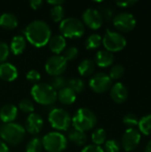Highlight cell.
I'll return each mask as SVG.
<instances>
[{
    "label": "cell",
    "mask_w": 151,
    "mask_h": 152,
    "mask_svg": "<svg viewBox=\"0 0 151 152\" xmlns=\"http://www.w3.org/2000/svg\"><path fill=\"white\" fill-rule=\"evenodd\" d=\"M49 47L55 55H60L66 47V38L61 35H55L49 40Z\"/></svg>",
    "instance_id": "cell-19"
},
{
    "label": "cell",
    "mask_w": 151,
    "mask_h": 152,
    "mask_svg": "<svg viewBox=\"0 0 151 152\" xmlns=\"http://www.w3.org/2000/svg\"><path fill=\"white\" fill-rule=\"evenodd\" d=\"M142 139L141 133L135 128H128L122 136V147L127 152L134 151L140 144Z\"/></svg>",
    "instance_id": "cell-12"
},
{
    "label": "cell",
    "mask_w": 151,
    "mask_h": 152,
    "mask_svg": "<svg viewBox=\"0 0 151 152\" xmlns=\"http://www.w3.org/2000/svg\"><path fill=\"white\" fill-rule=\"evenodd\" d=\"M77 70L82 77H89L95 70V62L93 60L85 59L81 61L77 68Z\"/></svg>",
    "instance_id": "cell-23"
},
{
    "label": "cell",
    "mask_w": 151,
    "mask_h": 152,
    "mask_svg": "<svg viewBox=\"0 0 151 152\" xmlns=\"http://www.w3.org/2000/svg\"><path fill=\"white\" fill-rule=\"evenodd\" d=\"M32 98L41 105H52L57 101V91L50 84L39 83L31 88Z\"/></svg>",
    "instance_id": "cell-2"
},
{
    "label": "cell",
    "mask_w": 151,
    "mask_h": 152,
    "mask_svg": "<svg viewBox=\"0 0 151 152\" xmlns=\"http://www.w3.org/2000/svg\"><path fill=\"white\" fill-rule=\"evenodd\" d=\"M110 97L116 103H124L128 98L126 86L121 82L116 83L110 88Z\"/></svg>",
    "instance_id": "cell-15"
},
{
    "label": "cell",
    "mask_w": 151,
    "mask_h": 152,
    "mask_svg": "<svg viewBox=\"0 0 151 152\" xmlns=\"http://www.w3.org/2000/svg\"><path fill=\"white\" fill-rule=\"evenodd\" d=\"M136 19L130 12H120L113 19L114 27L121 32H130L136 27Z\"/></svg>",
    "instance_id": "cell-10"
},
{
    "label": "cell",
    "mask_w": 151,
    "mask_h": 152,
    "mask_svg": "<svg viewBox=\"0 0 151 152\" xmlns=\"http://www.w3.org/2000/svg\"><path fill=\"white\" fill-rule=\"evenodd\" d=\"M26 134L25 128L17 123H4L0 126V137L11 145L20 144Z\"/></svg>",
    "instance_id": "cell-3"
},
{
    "label": "cell",
    "mask_w": 151,
    "mask_h": 152,
    "mask_svg": "<svg viewBox=\"0 0 151 152\" xmlns=\"http://www.w3.org/2000/svg\"><path fill=\"white\" fill-rule=\"evenodd\" d=\"M53 89H55L56 91L57 90H61L62 88L66 87L68 86V80L64 77H61V76H58V77H53L51 84H50Z\"/></svg>",
    "instance_id": "cell-33"
},
{
    "label": "cell",
    "mask_w": 151,
    "mask_h": 152,
    "mask_svg": "<svg viewBox=\"0 0 151 152\" xmlns=\"http://www.w3.org/2000/svg\"><path fill=\"white\" fill-rule=\"evenodd\" d=\"M125 74V69L122 65L120 64H116V65H113L109 70V77L113 80H117V79H119L121 78Z\"/></svg>",
    "instance_id": "cell-31"
},
{
    "label": "cell",
    "mask_w": 151,
    "mask_h": 152,
    "mask_svg": "<svg viewBox=\"0 0 151 152\" xmlns=\"http://www.w3.org/2000/svg\"><path fill=\"white\" fill-rule=\"evenodd\" d=\"M77 55H78V49L75 46H70L65 50L62 56L67 61H69L75 60L77 57Z\"/></svg>",
    "instance_id": "cell-36"
},
{
    "label": "cell",
    "mask_w": 151,
    "mask_h": 152,
    "mask_svg": "<svg viewBox=\"0 0 151 152\" xmlns=\"http://www.w3.org/2000/svg\"><path fill=\"white\" fill-rule=\"evenodd\" d=\"M19 109L25 113L31 114V113H33L35 108H34V104L32 103L31 101H29L28 99H23L19 103Z\"/></svg>",
    "instance_id": "cell-34"
},
{
    "label": "cell",
    "mask_w": 151,
    "mask_h": 152,
    "mask_svg": "<svg viewBox=\"0 0 151 152\" xmlns=\"http://www.w3.org/2000/svg\"><path fill=\"white\" fill-rule=\"evenodd\" d=\"M24 36L33 46L40 48L46 45L52 36L50 26L44 20H36L31 21L24 29Z\"/></svg>",
    "instance_id": "cell-1"
},
{
    "label": "cell",
    "mask_w": 151,
    "mask_h": 152,
    "mask_svg": "<svg viewBox=\"0 0 151 152\" xmlns=\"http://www.w3.org/2000/svg\"><path fill=\"white\" fill-rule=\"evenodd\" d=\"M71 119V124L74 129L85 133L93 129L97 124V118L95 114L87 108H81L77 110Z\"/></svg>",
    "instance_id": "cell-4"
},
{
    "label": "cell",
    "mask_w": 151,
    "mask_h": 152,
    "mask_svg": "<svg viewBox=\"0 0 151 152\" xmlns=\"http://www.w3.org/2000/svg\"><path fill=\"white\" fill-rule=\"evenodd\" d=\"M42 4H43V1H41V0H31V1H29V5L33 10H36V9L40 8Z\"/></svg>",
    "instance_id": "cell-41"
},
{
    "label": "cell",
    "mask_w": 151,
    "mask_h": 152,
    "mask_svg": "<svg viewBox=\"0 0 151 152\" xmlns=\"http://www.w3.org/2000/svg\"><path fill=\"white\" fill-rule=\"evenodd\" d=\"M10 54V48L8 45L4 42L0 41V63H3L6 61Z\"/></svg>",
    "instance_id": "cell-37"
},
{
    "label": "cell",
    "mask_w": 151,
    "mask_h": 152,
    "mask_svg": "<svg viewBox=\"0 0 151 152\" xmlns=\"http://www.w3.org/2000/svg\"><path fill=\"white\" fill-rule=\"evenodd\" d=\"M94 62L101 68H108L114 63V54L107 50H100L95 55Z\"/></svg>",
    "instance_id": "cell-17"
},
{
    "label": "cell",
    "mask_w": 151,
    "mask_h": 152,
    "mask_svg": "<svg viewBox=\"0 0 151 152\" xmlns=\"http://www.w3.org/2000/svg\"><path fill=\"white\" fill-rule=\"evenodd\" d=\"M89 86L93 92L97 94H103L111 88L112 79L108 74L99 72L91 77L89 80Z\"/></svg>",
    "instance_id": "cell-9"
},
{
    "label": "cell",
    "mask_w": 151,
    "mask_h": 152,
    "mask_svg": "<svg viewBox=\"0 0 151 152\" xmlns=\"http://www.w3.org/2000/svg\"><path fill=\"white\" fill-rule=\"evenodd\" d=\"M69 139L77 146H83L87 142V135L85 132L73 129L69 134Z\"/></svg>",
    "instance_id": "cell-24"
},
{
    "label": "cell",
    "mask_w": 151,
    "mask_h": 152,
    "mask_svg": "<svg viewBox=\"0 0 151 152\" xmlns=\"http://www.w3.org/2000/svg\"><path fill=\"white\" fill-rule=\"evenodd\" d=\"M43 148L47 152H62L67 148V138L59 132L46 134L42 139Z\"/></svg>",
    "instance_id": "cell-6"
},
{
    "label": "cell",
    "mask_w": 151,
    "mask_h": 152,
    "mask_svg": "<svg viewBox=\"0 0 151 152\" xmlns=\"http://www.w3.org/2000/svg\"><path fill=\"white\" fill-rule=\"evenodd\" d=\"M71 117L68 111L61 108L53 109L48 116V121L53 128L58 131L68 130L71 125Z\"/></svg>",
    "instance_id": "cell-7"
},
{
    "label": "cell",
    "mask_w": 151,
    "mask_h": 152,
    "mask_svg": "<svg viewBox=\"0 0 151 152\" xmlns=\"http://www.w3.org/2000/svg\"><path fill=\"white\" fill-rule=\"evenodd\" d=\"M60 31L65 38H78L85 34V25L79 19L69 17L61 21Z\"/></svg>",
    "instance_id": "cell-5"
},
{
    "label": "cell",
    "mask_w": 151,
    "mask_h": 152,
    "mask_svg": "<svg viewBox=\"0 0 151 152\" xmlns=\"http://www.w3.org/2000/svg\"><path fill=\"white\" fill-rule=\"evenodd\" d=\"M120 149L121 145L117 140L111 139L106 141L105 142V151L107 152H119Z\"/></svg>",
    "instance_id": "cell-35"
},
{
    "label": "cell",
    "mask_w": 151,
    "mask_h": 152,
    "mask_svg": "<svg viewBox=\"0 0 151 152\" xmlns=\"http://www.w3.org/2000/svg\"><path fill=\"white\" fill-rule=\"evenodd\" d=\"M26 45H27V40L25 37L21 35H17L12 39L9 48L10 51H12V53L14 55H20L24 52L26 48Z\"/></svg>",
    "instance_id": "cell-21"
},
{
    "label": "cell",
    "mask_w": 151,
    "mask_h": 152,
    "mask_svg": "<svg viewBox=\"0 0 151 152\" xmlns=\"http://www.w3.org/2000/svg\"><path fill=\"white\" fill-rule=\"evenodd\" d=\"M82 18L85 24L92 29L100 28L103 23V15L101 13V12L93 8L86 9L84 12Z\"/></svg>",
    "instance_id": "cell-13"
},
{
    "label": "cell",
    "mask_w": 151,
    "mask_h": 152,
    "mask_svg": "<svg viewBox=\"0 0 151 152\" xmlns=\"http://www.w3.org/2000/svg\"><path fill=\"white\" fill-rule=\"evenodd\" d=\"M18 115V108L13 104H6L0 110V119L4 123H12Z\"/></svg>",
    "instance_id": "cell-18"
},
{
    "label": "cell",
    "mask_w": 151,
    "mask_h": 152,
    "mask_svg": "<svg viewBox=\"0 0 151 152\" xmlns=\"http://www.w3.org/2000/svg\"><path fill=\"white\" fill-rule=\"evenodd\" d=\"M18 77L17 68L10 62H3L0 64V78L6 82L14 81Z\"/></svg>",
    "instance_id": "cell-16"
},
{
    "label": "cell",
    "mask_w": 151,
    "mask_h": 152,
    "mask_svg": "<svg viewBox=\"0 0 151 152\" xmlns=\"http://www.w3.org/2000/svg\"><path fill=\"white\" fill-rule=\"evenodd\" d=\"M44 126V120L41 116H39L36 113H31L28 116L26 123H25V130L31 134H36L40 133Z\"/></svg>",
    "instance_id": "cell-14"
},
{
    "label": "cell",
    "mask_w": 151,
    "mask_h": 152,
    "mask_svg": "<svg viewBox=\"0 0 151 152\" xmlns=\"http://www.w3.org/2000/svg\"><path fill=\"white\" fill-rule=\"evenodd\" d=\"M81 152H105V151L101 146H97V145H94V144H90V145H87V146L84 147Z\"/></svg>",
    "instance_id": "cell-39"
},
{
    "label": "cell",
    "mask_w": 151,
    "mask_h": 152,
    "mask_svg": "<svg viewBox=\"0 0 151 152\" xmlns=\"http://www.w3.org/2000/svg\"><path fill=\"white\" fill-rule=\"evenodd\" d=\"M145 152H151V140L149 142V143H148L147 146H146Z\"/></svg>",
    "instance_id": "cell-44"
},
{
    "label": "cell",
    "mask_w": 151,
    "mask_h": 152,
    "mask_svg": "<svg viewBox=\"0 0 151 152\" xmlns=\"http://www.w3.org/2000/svg\"><path fill=\"white\" fill-rule=\"evenodd\" d=\"M50 17L54 22H61L64 19V9L62 5L52 6L50 11Z\"/></svg>",
    "instance_id": "cell-28"
},
{
    "label": "cell",
    "mask_w": 151,
    "mask_h": 152,
    "mask_svg": "<svg viewBox=\"0 0 151 152\" xmlns=\"http://www.w3.org/2000/svg\"><path fill=\"white\" fill-rule=\"evenodd\" d=\"M68 61L62 55H53L45 62V71L53 77L61 76L67 69Z\"/></svg>",
    "instance_id": "cell-11"
},
{
    "label": "cell",
    "mask_w": 151,
    "mask_h": 152,
    "mask_svg": "<svg viewBox=\"0 0 151 152\" xmlns=\"http://www.w3.org/2000/svg\"><path fill=\"white\" fill-rule=\"evenodd\" d=\"M92 141L94 145L101 146L107 141V132L103 128H97L92 134Z\"/></svg>",
    "instance_id": "cell-26"
},
{
    "label": "cell",
    "mask_w": 151,
    "mask_h": 152,
    "mask_svg": "<svg viewBox=\"0 0 151 152\" xmlns=\"http://www.w3.org/2000/svg\"><path fill=\"white\" fill-rule=\"evenodd\" d=\"M139 132L144 135H150L151 134V114L146 115L142 117L139 120L138 124Z\"/></svg>",
    "instance_id": "cell-25"
},
{
    "label": "cell",
    "mask_w": 151,
    "mask_h": 152,
    "mask_svg": "<svg viewBox=\"0 0 151 152\" xmlns=\"http://www.w3.org/2000/svg\"><path fill=\"white\" fill-rule=\"evenodd\" d=\"M137 3H138V1H136V0H126V1H117L116 4L122 8H127V7L133 6Z\"/></svg>",
    "instance_id": "cell-40"
},
{
    "label": "cell",
    "mask_w": 151,
    "mask_h": 152,
    "mask_svg": "<svg viewBox=\"0 0 151 152\" xmlns=\"http://www.w3.org/2000/svg\"><path fill=\"white\" fill-rule=\"evenodd\" d=\"M42 150L43 144L39 138L31 139L26 146V152H42Z\"/></svg>",
    "instance_id": "cell-30"
},
{
    "label": "cell",
    "mask_w": 151,
    "mask_h": 152,
    "mask_svg": "<svg viewBox=\"0 0 151 152\" xmlns=\"http://www.w3.org/2000/svg\"><path fill=\"white\" fill-rule=\"evenodd\" d=\"M102 44L105 50L113 53L122 51L126 46L127 42L125 37L119 32L108 29L102 38Z\"/></svg>",
    "instance_id": "cell-8"
},
{
    "label": "cell",
    "mask_w": 151,
    "mask_h": 152,
    "mask_svg": "<svg viewBox=\"0 0 151 152\" xmlns=\"http://www.w3.org/2000/svg\"><path fill=\"white\" fill-rule=\"evenodd\" d=\"M0 152H10L8 146L5 142L0 140Z\"/></svg>",
    "instance_id": "cell-43"
},
{
    "label": "cell",
    "mask_w": 151,
    "mask_h": 152,
    "mask_svg": "<svg viewBox=\"0 0 151 152\" xmlns=\"http://www.w3.org/2000/svg\"><path fill=\"white\" fill-rule=\"evenodd\" d=\"M26 78L30 82H38L40 80V78H41V75L37 70L31 69L27 73Z\"/></svg>",
    "instance_id": "cell-38"
},
{
    "label": "cell",
    "mask_w": 151,
    "mask_h": 152,
    "mask_svg": "<svg viewBox=\"0 0 151 152\" xmlns=\"http://www.w3.org/2000/svg\"><path fill=\"white\" fill-rule=\"evenodd\" d=\"M47 3L49 4H51L52 6H56V5H62L64 4V1H61V0H49L47 1Z\"/></svg>",
    "instance_id": "cell-42"
},
{
    "label": "cell",
    "mask_w": 151,
    "mask_h": 152,
    "mask_svg": "<svg viewBox=\"0 0 151 152\" xmlns=\"http://www.w3.org/2000/svg\"><path fill=\"white\" fill-rule=\"evenodd\" d=\"M0 26L5 29H13L18 26V19L11 12H4L0 16Z\"/></svg>",
    "instance_id": "cell-22"
},
{
    "label": "cell",
    "mask_w": 151,
    "mask_h": 152,
    "mask_svg": "<svg viewBox=\"0 0 151 152\" xmlns=\"http://www.w3.org/2000/svg\"><path fill=\"white\" fill-rule=\"evenodd\" d=\"M57 99L61 103L64 105H70L75 102L77 99V94L68 86L59 91L57 94Z\"/></svg>",
    "instance_id": "cell-20"
},
{
    "label": "cell",
    "mask_w": 151,
    "mask_h": 152,
    "mask_svg": "<svg viewBox=\"0 0 151 152\" xmlns=\"http://www.w3.org/2000/svg\"><path fill=\"white\" fill-rule=\"evenodd\" d=\"M139 118L135 114L128 113L126 114L123 118V123L128 127V128H134L135 126H138L139 124Z\"/></svg>",
    "instance_id": "cell-32"
},
{
    "label": "cell",
    "mask_w": 151,
    "mask_h": 152,
    "mask_svg": "<svg viewBox=\"0 0 151 152\" xmlns=\"http://www.w3.org/2000/svg\"><path fill=\"white\" fill-rule=\"evenodd\" d=\"M68 86L70 87L76 94H79L85 89V82L81 78H70L68 80Z\"/></svg>",
    "instance_id": "cell-29"
},
{
    "label": "cell",
    "mask_w": 151,
    "mask_h": 152,
    "mask_svg": "<svg viewBox=\"0 0 151 152\" xmlns=\"http://www.w3.org/2000/svg\"><path fill=\"white\" fill-rule=\"evenodd\" d=\"M102 43V37L99 34H92L85 40V47L88 50H93L100 47Z\"/></svg>",
    "instance_id": "cell-27"
}]
</instances>
